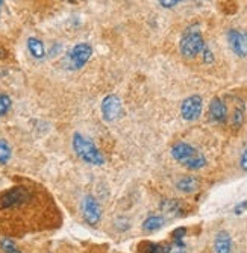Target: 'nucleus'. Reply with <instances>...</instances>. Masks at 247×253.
I'll list each match as a JSON object with an SVG mask.
<instances>
[{"label": "nucleus", "instance_id": "f257e3e1", "mask_svg": "<svg viewBox=\"0 0 247 253\" xmlns=\"http://www.w3.org/2000/svg\"><path fill=\"white\" fill-rule=\"evenodd\" d=\"M58 206L41 185L21 183L0 191V231L23 235L58 224Z\"/></svg>", "mask_w": 247, "mask_h": 253}, {"label": "nucleus", "instance_id": "f03ea898", "mask_svg": "<svg viewBox=\"0 0 247 253\" xmlns=\"http://www.w3.org/2000/svg\"><path fill=\"white\" fill-rule=\"evenodd\" d=\"M73 149L76 155L85 161L86 164H93V166H102L105 164V156L99 150V147L86 138L82 133H75L73 135Z\"/></svg>", "mask_w": 247, "mask_h": 253}, {"label": "nucleus", "instance_id": "7ed1b4c3", "mask_svg": "<svg viewBox=\"0 0 247 253\" xmlns=\"http://www.w3.org/2000/svg\"><path fill=\"white\" fill-rule=\"evenodd\" d=\"M171 156L190 170H200L206 166V159L188 143H177L171 147Z\"/></svg>", "mask_w": 247, "mask_h": 253}, {"label": "nucleus", "instance_id": "20e7f679", "mask_svg": "<svg viewBox=\"0 0 247 253\" xmlns=\"http://www.w3.org/2000/svg\"><path fill=\"white\" fill-rule=\"evenodd\" d=\"M205 41L204 37L200 35L199 31H187L181 40V44H179V49H181L182 56L193 59L196 58L199 53H202L205 50Z\"/></svg>", "mask_w": 247, "mask_h": 253}, {"label": "nucleus", "instance_id": "39448f33", "mask_svg": "<svg viewBox=\"0 0 247 253\" xmlns=\"http://www.w3.org/2000/svg\"><path fill=\"white\" fill-rule=\"evenodd\" d=\"M91 55H93V47L88 42L76 44L75 47L65 55L64 65L69 68V70H79V68H82L88 62Z\"/></svg>", "mask_w": 247, "mask_h": 253}, {"label": "nucleus", "instance_id": "423d86ee", "mask_svg": "<svg viewBox=\"0 0 247 253\" xmlns=\"http://www.w3.org/2000/svg\"><path fill=\"white\" fill-rule=\"evenodd\" d=\"M82 215L89 226H96L102 218V208L96 197L85 196L82 200Z\"/></svg>", "mask_w": 247, "mask_h": 253}, {"label": "nucleus", "instance_id": "0eeeda50", "mask_svg": "<svg viewBox=\"0 0 247 253\" xmlns=\"http://www.w3.org/2000/svg\"><path fill=\"white\" fill-rule=\"evenodd\" d=\"M202 109H204V102H202L200 96H190L182 102L181 106V114H182V119L187 122H194L200 117Z\"/></svg>", "mask_w": 247, "mask_h": 253}, {"label": "nucleus", "instance_id": "6e6552de", "mask_svg": "<svg viewBox=\"0 0 247 253\" xmlns=\"http://www.w3.org/2000/svg\"><path fill=\"white\" fill-rule=\"evenodd\" d=\"M122 114H123V106H122V102L117 96L109 94L103 99L102 116L106 122H114V120L120 119Z\"/></svg>", "mask_w": 247, "mask_h": 253}, {"label": "nucleus", "instance_id": "1a4fd4ad", "mask_svg": "<svg viewBox=\"0 0 247 253\" xmlns=\"http://www.w3.org/2000/svg\"><path fill=\"white\" fill-rule=\"evenodd\" d=\"M228 41L235 55L241 58L247 56V32L240 29H231L228 32Z\"/></svg>", "mask_w": 247, "mask_h": 253}, {"label": "nucleus", "instance_id": "9d476101", "mask_svg": "<svg viewBox=\"0 0 247 253\" xmlns=\"http://www.w3.org/2000/svg\"><path fill=\"white\" fill-rule=\"evenodd\" d=\"M209 116L217 123H224L228 119V106L220 97H214L209 103Z\"/></svg>", "mask_w": 247, "mask_h": 253}, {"label": "nucleus", "instance_id": "9b49d317", "mask_svg": "<svg viewBox=\"0 0 247 253\" xmlns=\"http://www.w3.org/2000/svg\"><path fill=\"white\" fill-rule=\"evenodd\" d=\"M200 185V182L194 176H185L176 182V188L182 193H194Z\"/></svg>", "mask_w": 247, "mask_h": 253}, {"label": "nucleus", "instance_id": "f8f14e48", "mask_svg": "<svg viewBox=\"0 0 247 253\" xmlns=\"http://www.w3.org/2000/svg\"><path fill=\"white\" fill-rule=\"evenodd\" d=\"M215 252L217 253H231L232 249V241L228 232H218L215 237V243H214Z\"/></svg>", "mask_w": 247, "mask_h": 253}, {"label": "nucleus", "instance_id": "ddd939ff", "mask_svg": "<svg viewBox=\"0 0 247 253\" xmlns=\"http://www.w3.org/2000/svg\"><path fill=\"white\" fill-rule=\"evenodd\" d=\"M28 49H29L31 55L34 58H37V59H42L44 55H46V49H44V44L38 38H29L28 40Z\"/></svg>", "mask_w": 247, "mask_h": 253}, {"label": "nucleus", "instance_id": "4468645a", "mask_svg": "<svg viewBox=\"0 0 247 253\" xmlns=\"http://www.w3.org/2000/svg\"><path fill=\"white\" fill-rule=\"evenodd\" d=\"M244 112H246V108H244V103L241 100H237V105L234 108V114H232V126L235 129H240L244 123Z\"/></svg>", "mask_w": 247, "mask_h": 253}, {"label": "nucleus", "instance_id": "2eb2a0df", "mask_svg": "<svg viewBox=\"0 0 247 253\" xmlns=\"http://www.w3.org/2000/svg\"><path fill=\"white\" fill-rule=\"evenodd\" d=\"M163 226H164V218L161 215H150L143 223V229L147 232H155V231H158V229H161Z\"/></svg>", "mask_w": 247, "mask_h": 253}, {"label": "nucleus", "instance_id": "dca6fc26", "mask_svg": "<svg viewBox=\"0 0 247 253\" xmlns=\"http://www.w3.org/2000/svg\"><path fill=\"white\" fill-rule=\"evenodd\" d=\"M140 253H165V244H158L152 241H143L138 246Z\"/></svg>", "mask_w": 247, "mask_h": 253}, {"label": "nucleus", "instance_id": "f3484780", "mask_svg": "<svg viewBox=\"0 0 247 253\" xmlns=\"http://www.w3.org/2000/svg\"><path fill=\"white\" fill-rule=\"evenodd\" d=\"M9 158H11V146L5 140H0V164H6Z\"/></svg>", "mask_w": 247, "mask_h": 253}, {"label": "nucleus", "instance_id": "a211bd4d", "mask_svg": "<svg viewBox=\"0 0 247 253\" xmlns=\"http://www.w3.org/2000/svg\"><path fill=\"white\" fill-rule=\"evenodd\" d=\"M161 208L165 214H171V215H176L177 211H179V202L176 200H165L163 202Z\"/></svg>", "mask_w": 247, "mask_h": 253}, {"label": "nucleus", "instance_id": "6ab92c4d", "mask_svg": "<svg viewBox=\"0 0 247 253\" xmlns=\"http://www.w3.org/2000/svg\"><path fill=\"white\" fill-rule=\"evenodd\" d=\"M165 253H185V244L182 241H173L165 244Z\"/></svg>", "mask_w": 247, "mask_h": 253}, {"label": "nucleus", "instance_id": "aec40b11", "mask_svg": "<svg viewBox=\"0 0 247 253\" xmlns=\"http://www.w3.org/2000/svg\"><path fill=\"white\" fill-rule=\"evenodd\" d=\"M0 246H2V250L5 253H21L11 238H3L2 241H0Z\"/></svg>", "mask_w": 247, "mask_h": 253}, {"label": "nucleus", "instance_id": "412c9836", "mask_svg": "<svg viewBox=\"0 0 247 253\" xmlns=\"http://www.w3.org/2000/svg\"><path fill=\"white\" fill-rule=\"evenodd\" d=\"M11 97L6 96V94H0V117L5 116V114H8V111L11 109Z\"/></svg>", "mask_w": 247, "mask_h": 253}, {"label": "nucleus", "instance_id": "4be33fe9", "mask_svg": "<svg viewBox=\"0 0 247 253\" xmlns=\"http://www.w3.org/2000/svg\"><path fill=\"white\" fill-rule=\"evenodd\" d=\"M185 232H187V229H185V227H179V229H176V231L173 232V241H182V238L185 237Z\"/></svg>", "mask_w": 247, "mask_h": 253}, {"label": "nucleus", "instance_id": "5701e85b", "mask_svg": "<svg viewBox=\"0 0 247 253\" xmlns=\"http://www.w3.org/2000/svg\"><path fill=\"white\" fill-rule=\"evenodd\" d=\"M247 210V200H244V202H241V203H238L237 206H235V214H241V212H244Z\"/></svg>", "mask_w": 247, "mask_h": 253}, {"label": "nucleus", "instance_id": "b1692460", "mask_svg": "<svg viewBox=\"0 0 247 253\" xmlns=\"http://www.w3.org/2000/svg\"><path fill=\"white\" fill-rule=\"evenodd\" d=\"M241 169L247 171V149L243 152V156H241Z\"/></svg>", "mask_w": 247, "mask_h": 253}, {"label": "nucleus", "instance_id": "393cba45", "mask_svg": "<svg viewBox=\"0 0 247 253\" xmlns=\"http://www.w3.org/2000/svg\"><path fill=\"white\" fill-rule=\"evenodd\" d=\"M160 3H161L163 6H167V8H168V6H174V5H177L179 2H160Z\"/></svg>", "mask_w": 247, "mask_h": 253}, {"label": "nucleus", "instance_id": "a878e982", "mask_svg": "<svg viewBox=\"0 0 247 253\" xmlns=\"http://www.w3.org/2000/svg\"><path fill=\"white\" fill-rule=\"evenodd\" d=\"M3 56H5V50L0 47V58H3Z\"/></svg>", "mask_w": 247, "mask_h": 253}, {"label": "nucleus", "instance_id": "bb28decb", "mask_svg": "<svg viewBox=\"0 0 247 253\" xmlns=\"http://www.w3.org/2000/svg\"><path fill=\"white\" fill-rule=\"evenodd\" d=\"M2 5H3V2H0V9H2Z\"/></svg>", "mask_w": 247, "mask_h": 253}]
</instances>
